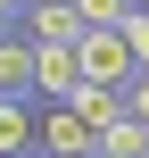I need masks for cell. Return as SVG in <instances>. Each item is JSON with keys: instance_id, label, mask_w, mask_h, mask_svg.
<instances>
[{"instance_id": "cell-5", "label": "cell", "mask_w": 149, "mask_h": 158, "mask_svg": "<svg viewBox=\"0 0 149 158\" xmlns=\"http://www.w3.org/2000/svg\"><path fill=\"white\" fill-rule=\"evenodd\" d=\"M66 108H75V117H83L91 133H116V125H124V92H100V83H83V92H75Z\"/></svg>"}, {"instance_id": "cell-3", "label": "cell", "mask_w": 149, "mask_h": 158, "mask_svg": "<svg viewBox=\"0 0 149 158\" xmlns=\"http://www.w3.org/2000/svg\"><path fill=\"white\" fill-rule=\"evenodd\" d=\"M0 100H33V42L0 33Z\"/></svg>"}, {"instance_id": "cell-1", "label": "cell", "mask_w": 149, "mask_h": 158, "mask_svg": "<svg viewBox=\"0 0 149 158\" xmlns=\"http://www.w3.org/2000/svg\"><path fill=\"white\" fill-rule=\"evenodd\" d=\"M133 50H124V33H83V83H100V92H133Z\"/></svg>"}, {"instance_id": "cell-7", "label": "cell", "mask_w": 149, "mask_h": 158, "mask_svg": "<svg viewBox=\"0 0 149 158\" xmlns=\"http://www.w3.org/2000/svg\"><path fill=\"white\" fill-rule=\"evenodd\" d=\"M75 17H83L91 33H116V25L133 17V0H75Z\"/></svg>"}, {"instance_id": "cell-11", "label": "cell", "mask_w": 149, "mask_h": 158, "mask_svg": "<svg viewBox=\"0 0 149 158\" xmlns=\"http://www.w3.org/2000/svg\"><path fill=\"white\" fill-rule=\"evenodd\" d=\"M33 158H41V150H33Z\"/></svg>"}, {"instance_id": "cell-4", "label": "cell", "mask_w": 149, "mask_h": 158, "mask_svg": "<svg viewBox=\"0 0 149 158\" xmlns=\"http://www.w3.org/2000/svg\"><path fill=\"white\" fill-rule=\"evenodd\" d=\"M33 133H41V108L33 100H0V158H33Z\"/></svg>"}, {"instance_id": "cell-9", "label": "cell", "mask_w": 149, "mask_h": 158, "mask_svg": "<svg viewBox=\"0 0 149 158\" xmlns=\"http://www.w3.org/2000/svg\"><path fill=\"white\" fill-rule=\"evenodd\" d=\"M25 8H33V0H0V25H17V17H25Z\"/></svg>"}, {"instance_id": "cell-10", "label": "cell", "mask_w": 149, "mask_h": 158, "mask_svg": "<svg viewBox=\"0 0 149 158\" xmlns=\"http://www.w3.org/2000/svg\"><path fill=\"white\" fill-rule=\"evenodd\" d=\"M0 33H8V25H0Z\"/></svg>"}, {"instance_id": "cell-6", "label": "cell", "mask_w": 149, "mask_h": 158, "mask_svg": "<svg viewBox=\"0 0 149 158\" xmlns=\"http://www.w3.org/2000/svg\"><path fill=\"white\" fill-rule=\"evenodd\" d=\"M91 158H149V125H133V117H124L116 133H100V150H91Z\"/></svg>"}, {"instance_id": "cell-8", "label": "cell", "mask_w": 149, "mask_h": 158, "mask_svg": "<svg viewBox=\"0 0 149 158\" xmlns=\"http://www.w3.org/2000/svg\"><path fill=\"white\" fill-rule=\"evenodd\" d=\"M124 117H133V125H149V75H133V92H124Z\"/></svg>"}, {"instance_id": "cell-2", "label": "cell", "mask_w": 149, "mask_h": 158, "mask_svg": "<svg viewBox=\"0 0 149 158\" xmlns=\"http://www.w3.org/2000/svg\"><path fill=\"white\" fill-rule=\"evenodd\" d=\"M83 17H75V0H33L25 8V42H41V50H83Z\"/></svg>"}]
</instances>
